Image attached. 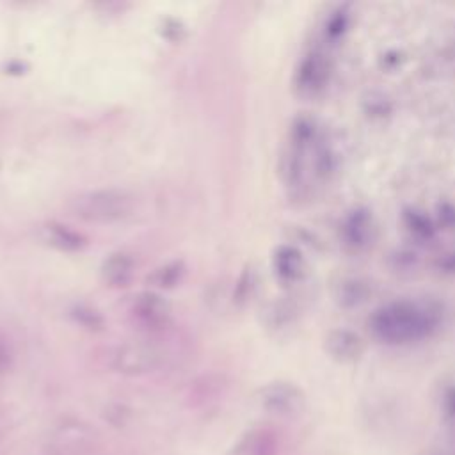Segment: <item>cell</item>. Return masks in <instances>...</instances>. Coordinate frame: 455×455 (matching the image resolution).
I'll return each mask as SVG.
<instances>
[{"instance_id": "obj_14", "label": "cell", "mask_w": 455, "mask_h": 455, "mask_svg": "<svg viewBox=\"0 0 455 455\" xmlns=\"http://www.w3.org/2000/svg\"><path fill=\"white\" fill-rule=\"evenodd\" d=\"M295 313H297L295 306L288 300H275V302L268 304L267 309L263 311L265 322L272 329H283V327L290 325L295 318Z\"/></svg>"}, {"instance_id": "obj_13", "label": "cell", "mask_w": 455, "mask_h": 455, "mask_svg": "<svg viewBox=\"0 0 455 455\" xmlns=\"http://www.w3.org/2000/svg\"><path fill=\"white\" fill-rule=\"evenodd\" d=\"M183 275H185V265H183V261L176 259V261H169V263L155 268L151 272V275H148V283L151 286H155L156 290H169V288H174L176 284H180Z\"/></svg>"}, {"instance_id": "obj_15", "label": "cell", "mask_w": 455, "mask_h": 455, "mask_svg": "<svg viewBox=\"0 0 455 455\" xmlns=\"http://www.w3.org/2000/svg\"><path fill=\"white\" fill-rule=\"evenodd\" d=\"M339 291L336 295V300L345 307H355L366 300L368 288L359 279H345L339 283Z\"/></svg>"}, {"instance_id": "obj_12", "label": "cell", "mask_w": 455, "mask_h": 455, "mask_svg": "<svg viewBox=\"0 0 455 455\" xmlns=\"http://www.w3.org/2000/svg\"><path fill=\"white\" fill-rule=\"evenodd\" d=\"M89 430L82 423H66L55 435V444L60 451H78L80 448L87 446Z\"/></svg>"}, {"instance_id": "obj_1", "label": "cell", "mask_w": 455, "mask_h": 455, "mask_svg": "<svg viewBox=\"0 0 455 455\" xmlns=\"http://www.w3.org/2000/svg\"><path fill=\"white\" fill-rule=\"evenodd\" d=\"M135 199L126 190L96 188L75 196L69 201V210L75 217L91 224H114L128 219L133 213Z\"/></svg>"}, {"instance_id": "obj_16", "label": "cell", "mask_w": 455, "mask_h": 455, "mask_svg": "<svg viewBox=\"0 0 455 455\" xmlns=\"http://www.w3.org/2000/svg\"><path fill=\"white\" fill-rule=\"evenodd\" d=\"M71 315L80 325H84L87 329H101V325H103L101 315L89 306H75Z\"/></svg>"}, {"instance_id": "obj_7", "label": "cell", "mask_w": 455, "mask_h": 455, "mask_svg": "<svg viewBox=\"0 0 455 455\" xmlns=\"http://www.w3.org/2000/svg\"><path fill=\"white\" fill-rule=\"evenodd\" d=\"M363 339L348 329H334L325 338V352L338 363H354L363 354Z\"/></svg>"}, {"instance_id": "obj_4", "label": "cell", "mask_w": 455, "mask_h": 455, "mask_svg": "<svg viewBox=\"0 0 455 455\" xmlns=\"http://www.w3.org/2000/svg\"><path fill=\"white\" fill-rule=\"evenodd\" d=\"M259 407L277 418H295L306 409L304 391L288 380H274L258 389Z\"/></svg>"}, {"instance_id": "obj_2", "label": "cell", "mask_w": 455, "mask_h": 455, "mask_svg": "<svg viewBox=\"0 0 455 455\" xmlns=\"http://www.w3.org/2000/svg\"><path fill=\"white\" fill-rule=\"evenodd\" d=\"M432 325L434 320H430L428 311L419 309L407 302L382 307L371 318V329L375 336L389 343H402L407 339L419 338Z\"/></svg>"}, {"instance_id": "obj_5", "label": "cell", "mask_w": 455, "mask_h": 455, "mask_svg": "<svg viewBox=\"0 0 455 455\" xmlns=\"http://www.w3.org/2000/svg\"><path fill=\"white\" fill-rule=\"evenodd\" d=\"M132 323L146 332H160L171 322V304L158 291L148 290L137 293L128 307Z\"/></svg>"}, {"instance_id": "obj_6", "label": "cell", "mask_w": 455, "mask_h": 455, "mask_svg": "<svg viewBox=\"0 0 455 455\" xmlns=\"http://www.w3.org/2000/svg\"><path fill=\"white\" fill-rule=\"evenodd\" d=\"M39 238L44 245L60 252H78L87 245V238L80 231L60 222H46L41 226Z\"/></svg>"}, {"instance_id": "obj_8", "label": "cell", "mask_w": 455, "mask_h": 455, "mask_svg": "<svg viewBox=\"0 0 455 455\" xmlns=\"http://www.w3.org/2000/svg\"><path fill=\"white\" fill-rule=\"evenodd\" d=\"M327 76V66L318 53H309L302 59L295 73V87L300 94H316Z\"/></svg>"}, {"instance_id": "obj_10", "label": "cell", "mask_w": 455, "mask_h": 455, "mask_svg": "<svg viewBox=\"0 0 455 455\" xmlns=\"http://www.w3.org/2000/svg\"><path fill=\"white\" fill-rule=\"evenodd\" d=\"M133 270H135L133 258L119 251V252L108 254L103 259L100 267V277L110 288H123L132 281Z\"/></svg>"}, {"instance_id": "obj_18", "label": "cell", "mask_w": 455, "mask_h": 455, "mask_svg": "<svg viewBox=\"0 0 455 455\" xmlns=\"http://www.w3.org/2000/svg\"><path fill=\"white\" fill-rule=\"evenodd\" d=\"M254 286H256L254 272H252V270H245V272H243V275L240 277L238 284H236V290H235V300H236V302H245V300L252 295Z\"/></svg>"}, {"instance_id": "obj_3", "label": "cell", "mask_w": 455, "mask_h": 455, "mask_svg": "<svg viewBox=\"0 0 455 455\" xmlns=\"http://www.w3.org/2000/svg\"><path fill=\"white\" fill-rule=\"evenodd\" d=\"M167 355L164 348L151 339L124 341L112 348L110 366L123 375H146L164 366Z\"/></svg>"}, {"instance_id": "obj_9", "label": "cell", "mask_w": 455, "mask_h": 455, "mask_svg": "<svg viewBox=\"0 0 455 455\" xmlns=\"http://www.w3.org/2000/svg\"><path fill=\"white\" fill-rule=\"evenodd\" d=\"M272 267L281 283H297L306 274L302 254L291 245H279L272 256Z\"/></svg>"}, {"instance_id": "obj_11", "label": "cell", "mask_w": 455, "mask_h": 455, "mask_svg": "<svg viewBox=\"0 0 455 455\" xmlns=\"http://www.w3.org/2000/svg\"><path fill=\"white\" fill-rule=\"evenodd\" d=\"M277 437L265 428H254L245 432L233 446V455H277Z\"/></svg>"}, {"instance_id": "obj_19", "label": "cell", "mask_w": 455, "mask_h": 455, "mask_svg": "<svg viewBox=\"0 0 455 455\" xmlns=\"http://www.w3.org/2000/svg\"><path fill=\"white\" fill-rule=\"evenodd\" d=\"M421 455H451L448 450H430V451H425Z\"/></svg>"}, {"instance_id": "obj_17", "label": "cell", "mask_w": 455, "mask_h": 455, "mask_svg": "<svg viewBox=\"0 0 455 455\" xmlns=\"http://www.w3.org/2000/svg\"><path fill=\"white\" fill-rule=\"evenodd\" d=\"M14 363V348L5 332L0 331V377L5 375Z\"/></svg>"}]
</instances>
